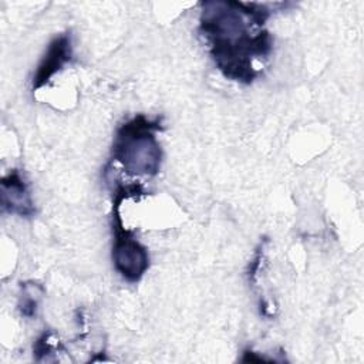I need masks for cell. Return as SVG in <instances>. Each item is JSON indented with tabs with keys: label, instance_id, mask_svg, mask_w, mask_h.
<instances>
[{
	"label": "cell",
	"instance_id": "3957f363",
	"mask_svg": "<svg viewBox=\"0 0 364 364\" xmlns=\"http://www.w3.org/2000/svg\"><path fill=\"white\" fill-rule=\"evenodd\" d=\"M145 195L141 183H118L114 191L112 200V263L115 270L129 283H136L142 279L145 272L149 269V253L148 249L139 243L132 230L124 228V222L119 213V208L124 199L131 196Z\"/></svg>",
	"mask_w": 364,
	"mask_h": 364
},
{
	"label": "cell",
	"instance_id": "277c9868",
	"mask_svg": "<svg viewBox=\"0 0 364 364\" xmlns=\"http://www.w3.org/2000/svg\"><path fill=\"white\" fill-rule=\"evenodd\" d=\"M1 208L4 212L31 218L36 213V206L31 198L30 188L23 179L20 171L13 169L1 178Z\"/></svg>",
	"mask_w": 364,
	"mask_h": 364
},
{
	"label": "cell",
	"instance_id": "8992f818",
	"mask_svg": "<svg viewBox=\"0 0 364 364\" xmlns=\"http://www.w3.org/2000/svg\"><path fill=\"white\" fill-rule=\"evenodd\" d=\"M20 289H21V293L18 299V310L21 316L27 318H33L37 316L40 300L43 299L46 290L43 284L37 282L20 283Z\"/></svg>",
	"mask_w": 364,
	"mask_h": 364
},
{
	"label": "cell",
	"instance_id": "5b68a950",
	"mask_svg": "<svg viewBox=\"0 0 364 364\" xmlns=\"http://www.w3.org/2000/svg\"><path fill=\"white\" fill-rule=\"evenodd\" d=\"M71 57H73L71 34L63 33L54 37L50 41L46 54L43 55L41 61L37 65V71L33 77V91H37L38 88L44 87L55 73H58L67 63L71 61Z\"/></svg>",
	"mask_w": 364,
	"mask_h": 364
},
{
	"label": "cell",
	"instance_id": "7a4b0ae2",
	"mask_svg": "<svg viewBox=\"0 0 364 364\" xmlns=\"http://www.w3.org/2000/svg\"><path fill=\"white\" fill-rule=\"evenodd\" d=\"M162 117L148 118L138 114L118 127L112 146L111 162H118L129 175L155 176L162 164V148L156 132L162 131Z\"/></svg>",
	"mask_w": 364,
	"mask_h": 364
},
{
	"label": "cell",
	"instance_id": "6da1fadb",
	"mask_svg": "<svg viewBox=\"0 0 364 364\" xmlns=\"http://www.w3.org/2000/svg\"><path fill=\"white\" fill-rule=\"evenodd\" d=\"M200 7L199 33L215 65L226 78L252 84L260 74L255 63L269 58L273 48L272 34L264 28L270 9L243 1H203Z\"/></svg>",
	"mask_w": 364,
	"mask_h": 364
}]
</instances>
